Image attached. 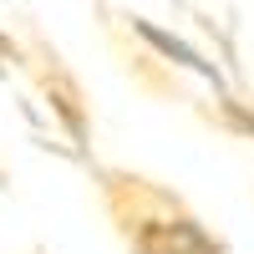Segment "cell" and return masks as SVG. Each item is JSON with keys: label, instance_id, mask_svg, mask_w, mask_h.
Here are the masks:
<instances>
[{"label": "cell", "instance_id": "6da1fadb", "mask_svg": "<svg viewBox=\"0 0 254 254\" xmlns=\"http://www.w3.org/2000/svg\"><path fill=\"white\" fill-rule=\"evenodd\" d=\"M102 208L127 254H229V244L168 183L132 168H97Z\"/></svg>", "mask_w": 254, "mask_h": 254}]
</instances>
